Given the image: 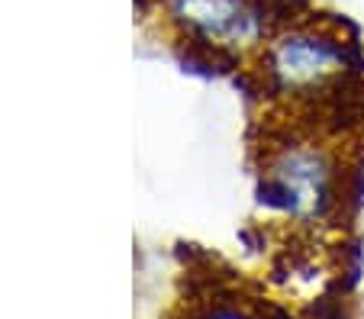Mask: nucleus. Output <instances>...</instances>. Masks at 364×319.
<instances>
[{
  "label": "nucleus",
  "instance_id": "3",
  "mask_svg": "<svg viewBox=\"0 0 364 319\" xmlns=\"http://www.w3.org/2000/svg\"><path fill=\"white\" fill-rule=\"evenodd\" d=\"M178 319H264L258 310L245 303H226V300H206V303L187 306V313H181Z\"/></svg>",
  "mask_w": 364,
  "mask_h": 319
},
{
  "label": "nucleus",
  "instance_id": "2",
  "mask_svg": "<svg viewBox=\"0 0 364 319\" xmlns=\"http://www.w3.org/2000/svg\"><path fill=\"white\" fill-rule=\"evenodd\" d=\"M345 180L319 146L290 142L268 155L262 171V200L300 222H323L342 210Z\"/></svg>",
  "mask_w": 364,
  "mask_h": 319
},
{
  "label": "nucleus",
  "instance_id": "1",
  "mask_svg": "<svg viewBox=\"0 0 364 319\" xmlns=\"http://www.w3.org/2000/svg\"><path fill=\"white\" fill-rule=\"evenodd\" d=\"M258 75L268 94L316 100L361 77L358 42L342 20L300 16L268 36L258 58Z\"/></svg>",
  "mask_w": 364,
  "mask_h": 319
}]
</instances>
